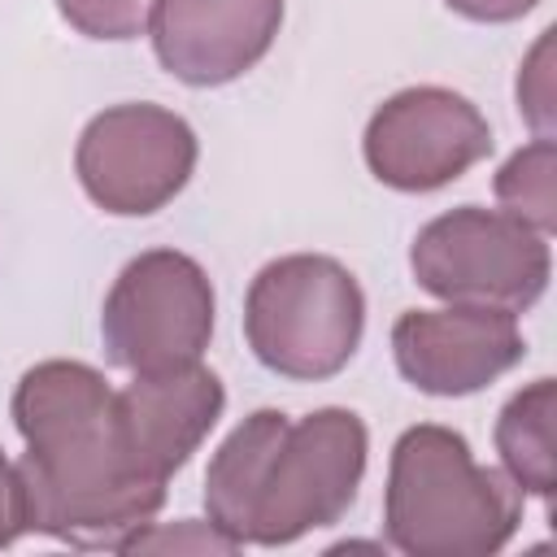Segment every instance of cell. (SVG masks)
Listing matches in <instances>:
<instances>
[{
  "label": "cell",
  "instance_id": "cell-17",
  "mask_svg": "<svg viewBox=\"0 0 557 557\" xmlns=\"http://www.w3.org/2000/svg\"><path fill=\"white\" fill-rule=\"evenodd\" d=\"M26 492H22V474L17 466L4 457L0 448V548H9L17 535H26Z\"/></svg>",
  "mask_w": 557,
  "mask_h": 557
},
{
  "label": "cell",
  "instance_id": "cell-15",
  "mask_svg": "<svg viewBox=\"0 0 557 557\" xmlns=\"http://www.w3.org/2000/svg\"><path fill=\"white\" fill-rule=\"evenodd\" d=\"M518 109L527 126L540 139H553V117H557V91H553V26L540 30L535 48L527 52L518 70Z\"/></svg>",
  "mask_w": 557,
  "mask_h": 557
},
{
  "label": "cell",
  "instance_id": "cell-8",
  "mask_svg": "<svg viewBox=\"0 0 557 557\" xmlns=\"http://www.w3.org/2000/svg\"><path fill=\"white\" fill-rule=\"evenodd\" d=\"M492 152V126L453 87H405L387 96L361 135V157L383 187L435 191Z\"/></svg>",
  "mask_w": 557,
  "mask_h": 557
},
{
  "label": "cell",
  "instance_id": "cell-3",
  "mask_svg": "<svg viewBox=\"0 0 557 557\" xmlns=\"http://www.w3.org/2000/svg\"><path fill=\"white\" fill-rule=\"evenodd\" d=\"M522 522V487L479 466L466 435L418 422L392 444L383 531L409 557H492Z\"/></svg>",
  "mask_w": 557,
  "mask_h": 557
},
{
  "label": "cell",
  "instance_id": "cell-7",
  "mask_svg": "<svg viewBox=\"0 0 557 557\" xmlns=\"http://www.w3.org/2000/svg\"><path fill=\"white\" fill-rule=\"evenodd\" d=\"M200 157L187 117L161 104H113L96 113L74 148V170L91 205L113 218H148L165 209L191 178Z\"/></svg>",
  "mask_w": 557,
  "mask_h": 557
},
{
  "label": "cell",
  "instance_id": "cell-6",
  "mask_svg": "<svg viewBox=\"0 0 557 557\" xmlns=\"http://www.w3.org/2000/svg\"><path fill=\"white\" fill-rule=\"evenodd\" d=\"M213 283L196 257L178 248H148L122 265L104 296V357L131 374L196 366L213 335Z\"/></svg>",
  "mask_w": 557,
  "mask_h": 557
},
{
  "label": "cell",
  "instance_id": "cell-1",
  "mask_svg": "<svg viewBox=\"0 0 557 557\" xmlns=\"http://www.w3.org/2000/svg\"><path fill=\"white\" fill-rule=\"evenodd\" d=\"M26 527L74 548H117L165 505V483L135 470L113 418V387L87 361H39L13 387Z\"/></svg>",
  "mask_w": 557,
  "mask_h": 557
},
{
  "label": "cell",
  "instance_id": "cell-5",
  "mask_svg": "<svg viewBox=\"0 0 557 557\" xmlns=\"http://www.w3.org/2000/svg\"><path fill=\"white\" fill-rule=\"evenodd\" d=\"M409 270L422 292L448 305L527 313L553 278L548 235L505 209L457 205L431 218L409 244Z\"/></svg>",
  "mask_w": 557,
  "mask_h": 557
},
{
  "label": "cell",
  "instance_id": "cell-2",
  "mask_svg": "<svg viewBox=\"0 0 557 557\" xmlns=\"http://www.w3.org/2000/svg\"><path fill=\"white\" fill-rule=\"evenodd\" d=\"M370 431L352 409L326 405L292 422L283 409L248 413L205 470L209 522L239 548L296 544L335 527L357 500Z\"/></svg>",
  "mask_w": 557,
  "mask_h": 557
},
{
  "label": "cell",
  "instance_id": "cell-18",
  "mask_svg": "<svg viewBox=\"0 0 557 557\" xmlns=\"http://www.w3.org/2000/svg\"><path fill=\"white\" fill-rule=\"evenodd\" d=\"M453 13L470 17V22H487V26H500V22H518L522 13H531L540 0H444Z\"/></svg>",
  "mask_w": 557,
  "mask_h": 557
},
{
  "label": "cell",
  "instance_id": "cell-11",
  "mask_svg": "<svg viewBox=\"0 0 557 557\" xmlns=\"http://www.w3.org/2000/svg\"><path fill=\"white\" fill-rule=\"evenodd\" d=\"M226 409V387L213 370L183 366L165 374H135L122 392H113V418L126 457L139 474L170 483L174 470L205 444Z\"/></svg>",
  "mask_w": 557,
  "mask_h": 557
},
{
  "label": "cell",
  "instance_id": "cell-13",
  "mask_svg": "<svg viewBox=\"0 0 557 557\" xmlns=\"http://www.w3.org/2000/svg\"><path fill=\"white\" fill-rule=\"evenodd\" d=\"M492 191L505 205V213L522 218L540 235H553V226H557V144L535 135L527 148H518L496 170Z\"/></svg>",
  "mask_w": 557,
  "mask_h": 557
},
{
  "label": "cell",
  "instance_id": "cell-16",
  "mask_svg": "<svg viewBox=\"0 0 557 557\" xmlns=\"http://www.w3.org/2000/svg\"><path fill=\"white\" fill-rule=\"evenodd\" d=\"M117 553H239L231 535L213 522H178V527H139L117 544Z\"/></svg>",
  "mask_w": 557,
  "mask_h": 557
},
{
  "label": "cell",
  "instance_id": "cell-9",
  "mask_svg": "<svg viewBox=\"0 0 557 557\" xmlns=\"http://www.w3.org/2000/svg\"><path fill=\"white\" fill-rule=\"evenodd\" d=\"M392 357L418 392L470 396L509 374L527 357V344L513 313L448 305L400 313L392 322Z\"/></svg>",
  "mask_w": 557,
  "mask_h": 557
},
{
  "label": "cell",
  "instance_id": "cell-12",
  "mask_svg": "<svg viewBox=\"0 0 557 557\" xmlns=\"http://www.w3.org/2000/svg\"><path fill=\"white\" fill-rule=\"evenodd\" d=\"M557 383L535 379L518 387L496 418V453L522 496L553 500L557 492Z\"/></svg>",
  "mask_w": 557,
  "mask_h": 557
},
{
  "label": "cell",
  "instance_id": "cell-14",
  "mask_svg": "<svg viewBox=\"0 0 557 557\" xmlns=\"http://www.w3.org/2000/svg\"><path fill=\"white\" fill-rule=\"evenodd\" d=\"M61 17L87 39H139L148 30L152 0H57Z\"/></svg>",
  "mask_w": 557,
  "mask_h": 557
},
{
  "label": "cell",
  "instance_id": "cell-10",
  "mask_svg": "<svg viewBox=\"0 0 557 557\" xmlns=\"http://www.w3.org/2000/svg\"><path fill=\"white\" fill-rule=\"evenodd\" d=\"M283 26V0H152L148 39L165 74L222 87L248 74Z\"/></svg>",
  "mask_w": 557,
  "mask_h": 557
},
{
  "label": "cell",
  "instance_id": "cell-4",
  "mask_svg": "<svg viewBox=\"0 0 557 557\" xmlns=\"http://www.w3.org/2000/svg\"><path fill=\"white\" fill-rule=\"evenodd\" d=\"M366 331V296L348 265L322 252H292L257 270L244 296L252 357L296 383L339 374Z\"/></svg>",
  "mask_w": 557,
  "mask_h": 557
}]
</instances>
